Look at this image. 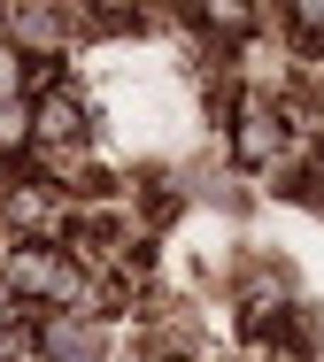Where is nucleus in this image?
I'll return each instance as SVG.
<instances>
[{
  "instance_id": "nucleus-1",
  "label": "nucleus",
  "mask_w": 324,
  "mask_h": 362,
  "mask_svg": "<svg viewBox=\"0 0 324 362\" xmlns=\"http://www.w3.org/2000/svg\"><path fill=\"white\" fill-rule=\"evenodd\" d=\"M39 347H47V362H100V339H93L85 324H70V316H47Z\"/></svg>"
},
{
  "instance_id": "nucleus-2",
  "label": "nucleus",
  "mask_w": 324,
  "mask_h": 362,
  "mask_svg": "<svg viewBox=\"0 0 324 362\" xmlns=\"http://www.w3.org/2000/svg\"><path fill=\"white\" fill-rule=\"evenodd\" d=\"M31 132H39V139H78V132H85L78 100H70V93H54V100H39V108H31Z\"/></svg>"
},
{
  "instance_id": "nucleus-3",
  "label": "nucleus",
  "mask_w": 324,
  "mask_h": 362,
  "mask_svg": "<svg viewBox=\"0 0 324 362\" xmlns=\"http://www.w3.org/2000/svg\"><path fill=\"white\" fill-rule=\"evenodd\" d=\"M8 216H16V223H39V231H54V223H62V201H54L47 185H16V193H8Z\"/></svg>"
},
{
  "instance_id": "nucleus-4",
  "label": "nucleus",
  "mask_w": 324,
  "mask_h": 362,
  "mask_svg": "<svg viewBox=\"0 0 324 362\" xmlns=\"http://www.w3.org/2000/svg\"><path fill=\"white\" fill-rule=\"evenodd\" d=\"M240 162H270V146H278V124H270V108H247L240 116Z\"/></svg>"
}]
</instances>
